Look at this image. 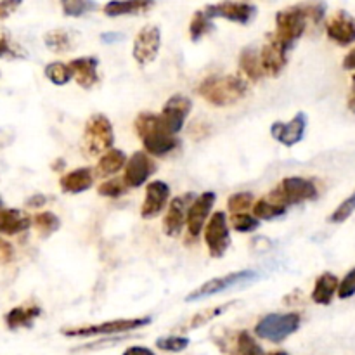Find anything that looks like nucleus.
Segmentation results:
<instances>
[{
	"instance_id": "f257e3e1",
	"label": "nucleus",
	"mask_w": 355,
	"mask_h": 355,
	"mask_svg": "<svg viewBox=\"0 0 355 355\" xmlns=\"http://www.w3.org/2000/svg\"><path fill=\"white\" fill-rule=\"evenodd\" d=\"M324 16L326 3L319 2V0L290 6L276 14V31L270 37L290 52L295 44L300 40L302 35L307 31L309 24L312 23L318 26L322 23Z\"/></svg>"
},
{
	"instance_id": "f03ea898",
	"label": "nucleus",
	"mask_w": 355,
	"mask_h": 355,
	"mask_svg": "<svg viewBox=\"0 0 355 355\" xmlns=\"http://www.w3.org/2000/svg\"><path fill=\"white\" fill-rule=\"evenodd\" d=\"M135 132L142 141L146 153L151 156H166L179 148V139L173 134L162 116L156 113H141L135 118Z\"/></svg>"
},
{
	"instance_id": "7ed1b4c3",
	"label": "nucleus",
	"mask_w": 355,
	"mask_h": 355,
	"mask_svg": "<svg viewBox=\"0 0 355 355\" xmlns=\"http://www.w3.org/2000/svg\"><path fill=\"white\" fill-rule=\"evenodd\" d=\"M250 87L246 80L236 75L207 76L198 85V94L215 107H227L245 99Z\"/></svg>"
},
{
	"instance_id": "20e7f679",
	"label": "nucleus",
	"mask_w": 355,
	"mask_h": 355,
	"mask_svg": "<svg viewBox=\"0 0 355 355\" xmlns=\"http://www.w3.org/2000/svg\"><path fill=\"white\" fill-rule=\"evenodd\" d=\"M153 322V318H132V319H114V321L101 322V324L76 326V328H62L61 335L68 338H92V336H111L120 333H130L135 329L146 328Z\"/></svg>"
},
{
	"instance_id": "39448f33",
	"label": "nucleus",
	"mask_w": 355,
	"mask_h": 355,
	"mask_svg": "<svg viewBox=\"0 0 355 355\" xmlns=\"http://www.w3.org/2000/svg\"><path fill=\"white\" fill-rule=\"evenodd\" d=\"M302 318L297 312L286 314H267L257 322L255 335L270 343H283L300 329Z\"/></svg>"
},
{
	"instance_id": "423d86ee",
	"label": "nucleus",
	"mask_w": 355,
	"mask_h": 355,
	"mask_svg": "<svg viewBox=\"0 0 355 355\" xmlns=\"http://www.w3.org/2000/svg\"><path fill=\"white\" fill-rule=\"evenodd\" d=\"M114 130L110 118L97 113L87 120L85 130H83V149L90 158L101 156L107 149L113 148Z\"/></svg>"
},
{
	"instance_id": "0eeeda50",
	"label": "nucleus",
	"mask_w": 355,
	"mask_h": 355,
	"mask_svg": "<svg viewBox=\"0 0 355 355\" xmlns=\"http://www.w3.org/2000/svg\"><path fill=\"white\" fill-rule=\"evenodd\" d=\"M260 279V274H257L255 270H238V272H229L225 276L214 277V279L207 281L205 284H201L200 288L191 291L186 297V302H200L205 298L215 297V295L225 293L229 290H234L239 286H248V284L255 283Z\"/></svg>"
},
{
	"instance_id": "6e6552de",
	"label": "nucleus",
	"mask_w": 355,
	"mask_h": 355,
	"mask_svg": "<svg viewBox=\"0 0 355 355\" xmlns=\"http://www.w3.org/2000/svg\"><path fill=\"white\" fill-rule=\"evenodd\" d=\"M318 194L319 191L314 180L293 175L286 177L276 189L270 191V194L267 198L288 208L291 205H300L305 203V201L315 200Z\"/></svg>"
},
{
	"instance_id": "1a4fd4ad",
	"label": "nucleus",
	"mask_w": 355,
	"mask_h": 355,
	"mask_svg": "<svg viewBox=\"0 0 355 355\" xmlns=\"http://www.w3.org/2000/svg\"><path fill=\"white\" fill-rule=\"evenodd\" d=\"M205 243L211 259H222L231 246V232L225 211H215L207 220Z\"/></svg>"
},
{
	"instance_id": "9d476101",
	"label": "nucleus",
	"mask_w": 355,
	"mask_h": 355,
	"mask_svg": "<svg viewBox=\"0 0 355 355\" xmlns=\"http://www.w3.org/2000/svg\"><path fill=\"white\" fill-rule=\"evenodd\" d=\"M205 14L211 19L220 17V19L231 21L238 24H250L257 16V7L248 2H232V0H224L218 3H210L205 7Z\"/></svg>"
},
{
	"instance_id": "9b49d317",
	"label": "nucleus",
	"mask_w": 355,
	"mask_h": 355,
	"mask_svg": "<svg viewBox=\"0 0 355 355\" xmlns=\"http://www.w3.org/2000/svg\"><path fill=\"white\" fill-rule=\"evenodd\" d=\"M215 200H217V194L214 191H205L200 196H194L186 217L187 234H189L191 239H198L203 232L205 222L208 220L211 210H214Z\"/></svg>"
},
{
	"instance_id": "f8f14e48",
	"label": "nucleus",
	"mask_w": 355,
	"mask_h": 355,
	"mask_svg": "<svg viewBox=\"0 0 355 355\" xmlns=\"http://www.w3.org/2000/svg\"><path fill=\"white\" fill-rule=\"evenodd\" d=\"M159 47H162V31L155 24H148L135 37L132 55L139 64L146 66L158 58Z\"/></svg>"
},
{
	"instance_id": "ddd939ff",
	"label": "nucleus",
	"mask_w": 355,
	"mask_h": 355,
	"mask_svg": "<svg viewBox=\"0 0 355 355\" xmlns=\"http://www.w3.org/2000/svg\"><path fill=\"white\" fill-rule=\"evenodd\" d=\"M156 172V163L149 158L148 153L135 151L125 163L123 180L128 189L132 187L144 186L149 180V177Z\"/></svg>"
},
{
	"instance_id": "4468645a",
	"label": "nucleus",
	"mask_w": 355,
	"mask_h": 355,
	"mask_svg": "<svg viewBox=\"0 0 355 355\" xmlns=\"http://www.w3.org/2000/svg\"><path fill=\"white\" fill-rule=\"evenodd\" d=\"M217 345L227 355H266L260 343L248 331L225 333L218 336Z\"/></svg>"
},
{
	"instance_id": "2eb2a0df",
	"label": "nucleus",
	"mask_w": 355,
	"mask_h": 355,
	"mask_svg": "<svg viewBox=\"0 0 355 355\" xmlns=\"http://www.w3.org/2000/svg\"><path fill=\"white\" fill-rule=\"evenodd\" d=\"M307 114H305L304 111H300V113L295 114L288 123H284V121H276V123H272L270 134H272V137L276 139L279 144L286 146V148H293V146H297L298 142L304 139L305 130H307Z\"/></svg>"
},
{
	"instance_id": "dca6fc26",
	"label": "nucleus",
	"mask_w": 355,
	"mask_h": 355,
	"mask_svg": "<svg viewBox=\"0 0 355 355\" xmlns=\"http://www.w3.org/2000/svg\"><path fill=\"white\" fill-rule=\"evenodd\" d=\"M191 110H193V103H191L189 97L184 96V94H175L166 101L159 116L173 134H179L184 128L187 116L191 114Z\"/></svg>"
},
{
	"instance_id": "f3484780",
	"label": "nucleus",
	"mask_w": 355,
	"mask_h": 355,
	"mask_svg": "<svg viewBox=\"0 0 355 355\" xmlns=\"http://www.w3.org/2000/svg\"><path fill=\"white\" fill-rule=\"evenodd\" d=\"M194 200V194L187 193L182 196H177L170 201L168 211L165 215V220H163V231L170 238H175L180 234L182 227L186 225V217L187 210H189L191 203Z\"/></svg>"
},
{
	"instance_id": "a211bd4d",
	"label": "nucleus",
	"mask_w": 355,
	"mask_h": 355,
	"mask_svg": "<svg viewBox=\"0 0 355 355\" xmlns=\"http://www.w3.org/2000/svg\"><path fill=\"white\" fill-rule=\"evenodd\" d=\"M260 64H262L263 75L266 76H279L288 64V51L283 45L277 44L269 35L263 47L259 51Z\"/></svg>"
},
{
	"instance_id": "6ab92c4d",
	"label": "nucleus",
	"mask_w": 355,
	"mask_h": 355,
	"mask_svg": "<svg viewBox=\"0 0 355 355\" xmlns=\"http://www.w3.org/2000/svg\"><path fill=\"white\" fill-rule=\"evenodd\" d=\"M170 198V186L163 180H153L146 187L144 203L141 208V217L149 220V218L158 217L163 211V208L168 205Z\"/></svg>"
},
{
	"instance_id": "aec40b11",
	"label": "nucleus",
	"mask_w": 355,
	"mask_h": 355,
	"mask_svg": "<svg viewBox=\"0 0 355 355\" xmlns=\"http://www.w3.org/2000/svg\"><path fill=\"white\" fill-rule=\"evenodd\" d=\"M326 33H328L329 40L338 44L340 47H347V45L354 44L355 17L352 14L347 12V10H338L326 24Z\"/></svg>"
},
{
	"instance_id": "412c9836",
	"label": "nucleus",
	"mask_w": 355,
	"mask_h": 355,
	"mask_svg": "<svg viewBox=\"0 0 355 355\" xmlns=\"http://www.w3.org/2000/svg\"><path fill=\"white\" fill-rule=\"evenodd\" d=\"M69 66L73 68L75 73V80L82 89L90 90L94 89V85H97L99 82V59L94 58V55H83V58H76L69 61Z\"/></svg>"
},
{
	"instance_id": "4be33fe9",
	"label": "nucleus",
	"mask_w": 355,
	"mask_h": 355,
	"mask_svg": "<svg viewBox=\"0 0 355 355\" xmlns=\"http://www.w3.org/2000/svg\"><path fill=\"white\" fill-rule=\"evenodd\" d=\"M155 3V0H110L103 7V12L107 17L135 16V14H144L151 10Z\"/></svg>"
},
{
	"instance_id": "5701e85b",
	"label": "nucleus",
	"mask_w": 355,
	"mask_h": 355,
	"mask_svg": "<svg viewBox=\"0 0 355 355\" xmlns=\"http://www.w3.org/2000/svg\"><path fill=\"white\" fill-rule=\"evenodd\" d=\"M42 309L35 304L28 305H19V307L10 309L6 314L3 321H6V326L10 329V331H16V329L21 328H31L33 322L40 318Z\"/></svg>"
},
{
	"instance_id": "b1692460",
	"label": "nucleus",
	"mask_w": 355,
	"mask_h": 355,
	"mask_svg": "<svg viewBox=\"0 0 355 355\" xmlns=\"http://www.w3.org/2000/svg\"><path fill=\"white\" fill-rule=\"evenodd\" d=\"M59 186H61L62 193L68 194H80L89 191L94 186V173L90 168H76L73 172L64 173L59 179Z\"/></svg>"
},
{
	"instance_id": "393cba45",
	"label": "nucleus",
	"mask_w": 355,
	"mask_h": 355,
	"mask_svg": "<svg viewBox=\"0 0 355 355\" xmlns=\"http://www.w3.org/2000/svg\"><path fill=\"white\" fill-rule=\"evenodd\" d=\"M31 227V218L16 208L0 210V232L6 236H16Z\"/></svg>"
},
{
	"instance_id": "a878e982",
	"label": "nucleus",
	"mask_w": 355,
	"mask_h": 355,
	"mask_svg": "<svg viewBox=\"0 0 355 355\" xmlns=\"http://www.w3.org/2000/svg\"><path fill=\"white\" fill-rule=\"evenodd\" d=\"M336 290H338V277L331 272L321 274L314 284L312 300L318 305H329L336 295Z\"/></svg>"
},
{
	"instance_id": "bb28decb",
	"label": "nucleus",
	"mask_w": 355,
	"mask_h": 355,
	"mask_svg": "<svg viewBox=\"0 0 355 355\" xmlns=\"http://www.w3.org/2000/svg\"><path fill=\"white\" fill-rule=\"evenodd\" d=\"M125 163H127V155H125L121 149H107L106 153H103L101 155V159L99 163H97V168H96V173L99 177H104V179H107V177L114 175V173L120 172L121 168H125Z\"/></svg>"
},
{
	"instance_id": "cd10ccee",
	"label": "nucleus",
	"mask_w": 355,
	"mask_h": 355,
	"mask_svg": "<svg viewBox=\"0 0 355 355\" xmlns=\"http://www.w3.org/2000/svg\"><path fill=\"white\" fill-rule=\"evenodd\" d=\"M232 305H236V302H227V304L215 305V307L205 309V311L194 314L189 321L184 322V324L179 328V331H193V329L201 328V326L208 324V322H211V321H215L217 318H220V315L224 314V312H227Z\"/></svg>"
},
{
	"instance_id": "c85d7f7f",
	"label": "nucleus",
	"mask_w": 355,
	"mask_h": 355,
	"mask_svg": "<svg viewBox=\"0 0 355 355\" xmlns=\"http://www.w3.org/2000/svg\"><path fill=\"white\" fill-rule=\"evenodd\" d=\"M239 69L252 82H259L260 78L266 76L262 64H260V54L255 47H248L241 52V55H239Z\"/></svg>"
},
{
	"instance_id": "c756f323",
	"label": "nucleus",
	"mask_w": 355,
	"mask_h": 355,
	"mask_svg": "<svg viewBox=\"0 0 355 355\" xmlns=\"http://www.w3.org/2000/svg\"><path fill=\"white\" fill-rule=\"evenodd\" d=\"M44 44L54 54H64L75 47V38L68 30L58 28V30H51L44 35Z\"/></svg>"
},
{
	"instance_id": "7c9ffc66",
	"label": "nucleus",
	"mask_w": 355,
	"mask_h": 355,
	"mask_svg": "<svg viewBox=\"0 0 355 355\" xmlns=\"http://www.w3.org/2000/svg\"><path fill=\"white\" fill-rule=\"evenodd\" d=\"M253 215H255L259 220H274V218H279L283 215H286L288 208L283 205L276 203V201L269 200V198H262L257 203H253Z\"/></svg>"
},
{
	"instance_id": "2f4dec72",
	"label": "nucleus",
	"mask_w": 355,
	"mask_h": 355,
	"mask_svg": "<svg viewBox=\"0 0 355 355\" xmlns=\"http://www.w3.org/2000/svg\"><path fill=\"white\" fill-rule=\"evenodd\" d=\"M44 75L47 76L49 82H52L54 85H66V83L71 82L75 78V73H73V68L69 66V62L54 61L49 62L44 69Z\"/></svg>"
},
{
	"instance_id": "473e14b6",
	"label": "nucleus",
	"mask_w": 355,
	"mask_h": 355,
	"mask_svg": "<svg viewBox=\"0 0 355 355\" xmlns=\"http://www.w3.org/2000/svg\"><path fill=\"white\" fill-rule=\"evenodd\" d=\"M31 224L37 227V231L40 232L42 238H49L51 234L59 231L61 227V220L52 211H42V214H37L33 218H31Z\"/></svg>"
},
{
	"instance_id": "72a5a7b5",
	"label": "nucleus",
	"mask_w": 355,
	"mask_h": 355,
	"mask_svg": "<svg viewBox=\"0 0 355 355\" xmlns=\"http://www.w3.org/2000/svg\"><path fill=\"white\" fill-rule=\"evenodd\" d=\"M214 30V19L205 14V10H196L189 23V35L193 42H200L205 35Z\"/></svg>"
},
{
	"instance_id": "f704fd0d",
	"label": "nucleus",
	"mask_w": 355,
	"mask_h": 355,
	"mask_svg": "<svg viewBox=\"0 0 355 355\" xmlns=\"http://www.w3.org/2000/svg\"><path fill=\"white\" fill-rule=\"evenodd\" d=\"M59 2L66 17H82L97 7L94 0H59Z\"/></svg>"
},
{
	"instance_id": "c9c22d12",
	"label": "nucleus",
	"mask_w": 355,
	"mask_h": 355,
	"mask_svg": "<svg viewBox=\"0 0 355 355\" xmlns=\"http://www.w3.org/2000/svg\"><path fill=\"white\" fill-rule=\"evenodd\" d=\"M127 189L123 177H110L97 187V193L104 198H120L127 193Z\"/></svg>"
},
{
	"instance_id": "e433bc0d",
	"label": "nucleus",
	"mask_w": 355,
	"mask_h": 355,
	"mask_svg": "<svg viewBox=\"0 0 355 355\" xmlns=\"http://www.w3.org/2000/svg\"><path fill=\"white\" fill-rule=\"evenodd\" d=\"M191 345V340L187 336H163V338L156 340V347L163 352H170V354H179L184 352L187 347Z\"/></svg>"
},
{
	"instance_id": "4c0bfd02",
	"label": "nucleus",
	"mask_w": 355,
	"mask_h": 355,
	"mask_svg": "<svg viewBox=\"0 0 355 355\" xmlns=\"http://www.w3.org/2000/svg\"><path fill=\"white\" fill-rule=\"evenodd\" d=\"M253 203H255V200H253V194L243 191V193H236L229 198L227 208L231 214H245L248 208L253 207Z\"/></svg>"
},
{
	"instance_id": "58836bf2",
	"label": "nucleus",
	"mask_w": 355,
	"mask_h": 355,
	"mask_svg": "<svg viewBox=\"0 0 355 355\" xmlns=\"http://www.w3.org/2000/svg\"><path fill=\"white\" fill-rule=\"evenodd\" d=\"M231 225L238 232H253L260 227V220L255 215L248 214H232Z\"/></svg>"
},
{
	"instance_id": "ea45409f",
	"label": "nucleus",
	"mask_w": 355,
	"mask_h": 355,
	"mask_svg": "<svg viewBox=\"0 0 355 355\" xmlns=\"http://www.w3.org/2000/svg\"><path fill=\"white\" fill-rule=\"evenodd\" d=\"M354 211H355V191L349 198H347V200H343L342 203L338 205V208L329 215L328 220L331 222V224H342V222H345L347 218H350V215H352Z\"/></svg>"
},
{
	"instance_id": "a19ab883",
	"label": "nucleus",
	"mask_w": 355,
	"mask_h": 355,
	"mask_svg": "<svg viewBox=\"0 0 355 355\" xmlns=\"http://www.w3.org/2000/svg\"><path fill=\"white\" fill-rule=\"evenodd\" d=\"M26 58V52L19 47L12 45L10 38L6 33H0V59H23Z\"/></svg>"
},
{
	"instance_id": "79ce46f5",
	"label": "nucleus",
	"mask_w": 355,
	"mask_h": 355,
	"mask_svg": "<svg viewBox=\"0 0 355 355\" xmlns=\"http://www.w3.org/2000/svg\"><path fill=\"white\" fill-rule=\"evenodd\" d=\"M336 293H338V297L342 298V300H347V298L354 297L355 295V267L350 270L349 274H347L345 277H343L342 283H338V290H336Z\"/></svg>"
},
{
	"instance_id": "37998d69",
	"label": "nucleus",
	"mask_w": 355,
	"mask_h": 355,
	"mask_svg": "<svg viewBox=\"0 0 355 355\" xmlns=\"http://www.w3.org/2000/svg\"><path fill=\"white\" fill-rule=\"evenodd\" d=\"M23 0H0V19H7L10 14L16 12Z\"/></svg>"
},
{
	"instance_id": "c03bdc74",
	"label": "nucleus",
	"mask_w": 355,
	"mask_h": 355,
	"mask_svg": "<svg viewBox=\"0 0 355 355\" xmlns=\"http://www.w3.org/2000/svg\"><path fill=\"white\" fill-rule=\"evenodd\" d=\"M12 246L9 243H3L0 241V262H10L12 260Z\"/></svg>"
},
{
	"instance_id": "a18cd8bd",
	"label": "nucleus",
	"mask_w": 355,
	"mask_h": 355,
	"mask_svg": "<svg viewBox=\"0 0 355 355\" xmlns=\"http://www.w3.org/2000/svg\"><path fill=\"white\" fill-rule=\"evenodd\" d=\"M121 355H156L153 352L151 349L148 347H141V345H134V347H128Z\"/></svg>"
},
{
	"instance_id": "49530a36",
	"label": "nucleus",
	"mask_w": 355,
	"mask_h": 355,
	"mask_svg": "<svg viewBox=\"0 0 355 355\" xmlns=\"http://www.w3.org/2000/svg\"><path fill=\"white\" fill-rule=\"evenodd\" d=\"M45 203H47V198H45L44 194H33V196H31V198H28L26 207L40 208V207H44Z\"/></svg>"
},
{
	"instance_id": "de8ad7c7",
	"label": "nucleus",
	"mask_w": 355,
	"mask_h": 355,
	"mask_svg": "<svg viewBox=\"0 0 355 355\" xmlns=\"http://www.w3.org/2000/svg\"><path fill=\"white\" fill-rule=\"evenodd\" d=\"M343 69L350 71V69H355V47L343 59Z\"/></svg>"
},
{
	"instance_id": "09e8293b",
	"label": "nucleus",
	"mask_w": 355,
	"mask_h": 355,
	"mask_svg": "<svg viewBox=\"0 0 355 355\" xmlns=\"http://www.w3.org/2000/svg\"><path fill=\"white\" fill-rule=\"evenodd\" d=\"M347 104H349V110L354 111V113H355V87H352V89H350L349 101H347Z\"/></svg>"
},
{
	"instance_id": "8fccbe9b",
	"label": "nucleus",
	"mask_w": 355,
	"mask_h": 355,
	"mask_svg": "<svg viewBox=\"0 0 355 355\" xmlns=\"http://www.w3.org/2000/svg\"><path fill=\"white\" fill-rule=\"evenodd\" d=\"M266 355H290L288 352H281V350H277V352H270V354H266Z\"/></svg>"
},
{
	"instance_id": "3c124183",
	"label": "nucleus",
	"mask_w": 355,
	"mask_h": 355,
	"mask_svg": "<svg viewBox=\"0 0 355 355\" xmlns=\"http://www.w3.org/2000/svg\"><path fill=\"white\" fill-rule=\"evenodd\" d=\"M3 208V201H2V198H0V210H2Z\"/></svg>"
},
{
	"instance_id": "603ef678",
	"label": "nucleus",
	"mask_w": 355,
	"mask_h": 355,
	"mask_svg": "<svg viewBox=\"0 0 355 355\" xmlns=\"http://www.w3.org/2000/svg\"><path fill=\"white\" fill-rule=\"evenodd\" d=\"M352 87H355V75L352 76Z\"/></svg>"
}]
</instances>
